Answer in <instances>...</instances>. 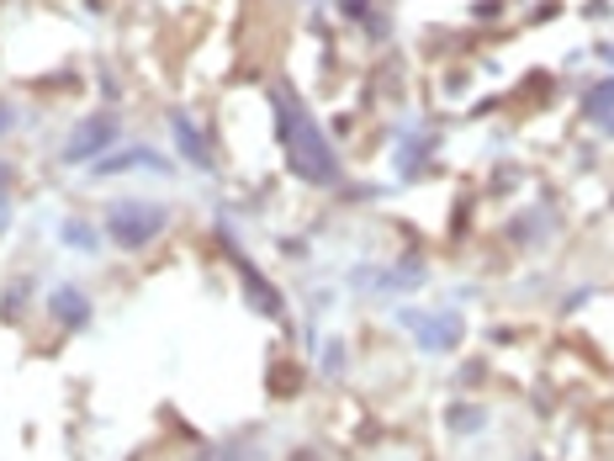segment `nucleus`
<instances>
[{"label": "nucleus", "mask_w": 614, "mask_h": 461, "mask_svg": "<svg viewBox=\"0 0 614 461\" xmlns=\"http://www.w3.org/2000/svg\"><path fill=\"white\" fill-rule=\"evenodd\" d=\"M281 117H286V138H292V159H297V170H303L307 181H329V176H334V159L323 154V138L312 133V123L303 127V117H297L292 106H286Z\"/></svg>", "instance_id": "nucleus-1"}, {"label": "nucleus", "mask_w": 614, "mask_h": 461, "mask_svg": "<svg viewBox=\"0 0 614 461\" xmlns=\"http://www.w3.org/2000/svg\"><path fill=\"white\" fill-rule=\"evenodd\" d=\"M164 228V207H138V202H123L117 213H112V234H117V245L127 249H138V245H149L154 234Z\"/></svg>", "instance_id": "nucleus-2"}, {"label": "nucleus", "mask_w": 614, "mask_h": 461, "mask_svg": "<svg viewBox=\"0 0 614 461\" xmlns=\"http://www.w3.org/2000/svg\"><path fill=\"white\" fill-rule=\"evenodd\" d=\"M112 138V117H101V123H86L80 127V138H75V149H69V159H86V154H95L101 144Z\"/></svg>", "instance_id": "nucleus-3"}, {"label": "nucleus", "mask_w": 614, "mask_h": 461, "mask_svg": "<svg viewBox=\"0 0 614 461\" xmlns=\"http://www.w3.org/2000/svg\"><path fill=\"white\" fill-rule=\"evenodd\" d=\"M54 307L64 313V324H80V318H86V297H80V292H69V286L54 292Z\"/></svg>", "instance_id": "nucleus-4"}, {"label": "nucleus", "mask_w": 614, "mask_h": 461, "mask_svg": "<svg viewBox=\"0 0 614 461\" xmlns=\"http://www.w3.org/2000/svg\"><path fill=\"white\" fill-rule=\"evenodd\" d=\"M593 123L614 133V80L604 86V91H593Z\"/></svg>", "instance_id": "nucleus-5"}, {"label": "nucleus", "mask_w": 614, "mask_h": 461, "mask_svg": "<svg viewBox=\"0 0 614 461\" xmlns=\"http://www.w3.org/2000/svg\"><path fill=\"white\" fill-rule=\"evenodd\" d=\"M213 461H260V457H245V451H223V457H213Z\"/></svg>", "instance_id": "nucleus-6"}, {"label": "nucleus", "mask_w": 614, "mask_h": 461, "mask_svg": "<svg viewBox=\"0 0 614 461\" xmlns=\"http://www.w3.org/2000/svg\"><path fill=\"white\" fill-rule=\"evenodd\" d=\"M5 123H11V117H5V112H0V127H5Z\"/></svg>", "instance_id": "nucleus-7"}]
</instances>
